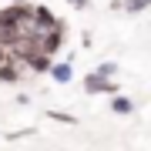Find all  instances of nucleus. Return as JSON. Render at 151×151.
<instances>
[{"label":"nucleus","instance_id":"obj_10","mask_svg":"<svg viewBox=\"0 0 151 151\" xmlns=\"http://www.w3.org/2000/svg\"><path fill=\"white\" fill-rule=\"evenodd\" d=\"M97 74L114 81V77H118V64H114V60H104V64H97Z\"/></svg>","mask_w":151,"mask_h":151},{"label":"nucleus","instance_id":"obj_13","mask_svg":"<svg viewBox=\"0 0 151 151\" xmlns=\"http://www.w3.org/2000/svg\"><path fill=\"white\" fill-rule=\"evenodd\" d=\"M7 57H10V50H7V47H0V64H4Z\"/></svg>","mask_w":151,"mask_h":151},{"label":"nucleus","instance_id":"obj_12","mask_svg":"<svg viewBox=\"0 0 151 151\" xmlns=\"http://www.w3.org/2000/svg\"><path fill=\"white\" fill-rule=\"evenodd\" d=\"M67 7H74V10H87L91 0H67Z\"/></svg>","mask_w":151,"mask_h":151},{"label":"nucleus","instance_id":"obj_8","mask_svg":"<svg viewBox=\"0 0 151 151\" xmlns=\"http://www.w3.org/2000/svg\"><path fill=\"white\" fill-rule=\"evenodd\" d=\"M47 118H50V121H57V124H77V118H74V114L57 111V108H47Z\"/></svg>","mask_w":151,"mask_h":151},{"label":"nucleus","instance_id":"obj_11","mask_svg":"<svg viewBox=\"0 0 151 151\" xmlns=\"http://www.w3.org/2000/svg\"><path fill=\"white\" fill-rule=\"evenodd\" d=\"M27 134H37V128H20V131H10V134H4L7 141H20V138H27Z\"/></svg>","mask_w":151,"mask_h":151},{"label":"nucleus","instance_id":"obj_3","mask_svg":"<svg viewBox=\"0 0 151 151\" xmlns=\"http://www.w3.org/2000/svg\"><path fill=\"white\" fill-rule=\"evenodd\" d=\"M24 67H30L34 74H50V67H54V57L44 54V50H34V54H27Z\"/></svg>","mask_w":151,"mask_h":151},{"label":"nucleus","instance_id":"obj_7","mask_svg":"<svg viewBox=\"0 0 151 151\" xmlns=\"http://www.w3.org/2000/svg\"><path fill=\"white\" fill-rule=\"evenodd\" d=\"M111 111L121 114V118H128V114L134 111V101H131V97H124V94H114V97H111Z\"/></svg>","mask_w":151,"mask_h":151},{"label":"nucleus","instance_id":"obj_4","mask_svg":"<svg viewBox=\"0 0 151 151\" xmlns=\"http://www.w3.org/2000/svg\"><path fill=\"white\" fill-rule=\"evenodd\" d=\"M20 70H24V64L17 57H7L4 64H0V84H17L20 81Z\"/></svg>","mask_w":151,"mask_h":151},{"label":"nucleus","instance_id":"obj_1","mask_svg":"<svg viewBox=\"0 0 151 151\" xmlns=\"http://www.w3.org/2000/svg\"><path fill=\"white\" fill-rule=\"evenodd\" d=\"M64 37H67V24L60 20L57 27H50V30L37 34V37H34V40H37V47L44 50V54H50V57H54L57 50H60V44H64Z\"/></svg>","mask_w":151,"mask_h":151},{"label":"nucleus","instance_id":"obj_2","mask_svg":"<svg viewBox=\"0 0 151 151\" xmlns=\"http://www.w3.org/2000/svg\"><path fill=\"white\" fill-rule=\"evenodd\" d=\"M84 94H108V97H114V94H121V81H111V77H101L94 70V74H87L84 77Z\"/></svg>","mask_w":151,"mask_h":151},{"label":"nucleus","instance_id":"obj_14","mask_svg":"<svg viewBox=\"0 0 151 151\" xmlns=\"http://www.w3.org/2000/svg\"><path fill=\"white\" fill-rule=\"evenodd\" d=\"M10 4H24V0H10Z\"/></svg>","mask_w":151,"mask_h":151},{"label":"nucleus","instance_id":"obj_5","mask_svg":"<svg viewBox=\"0 0 151 151\" xmlns=\"http://www.w3.org/2000/svg\"><path fill=\"white\" fill-rule=\"evenodd\" d=\"M34 20H37V30L44 34V30H50V27H57V17L50 14V7H44V4H34Z\"/></svg>","mask_w":151,"mask_h":151},{"label":"nucleus","instance_id":"obj_9","mask_svg":"<svg viewBox=\"0 0 151 151\" xmlns=\"http://www.w3.org/2000/svg\"><path fill=\"white\" fill-rule=\"evenodd\" d=\"M151 7V0H124V10L128 14H141V10H148Z\"/></svg>","mask_w":151,"mask_h":151},{"label":"nucleus","instance_id":"obj_6","mask_svg":"<svg viewBox=\"0 0 151 151\" xmlns=\"http://www.w3.org/2000/svg\"><path fill=\"white\" fill-rule=\"evenodd\" d=\"M50 81H57V84L74 81V64H70V60H54V67H50Z\"/></svg>","mask_w":151,"mask_h":151}]
</instances>
